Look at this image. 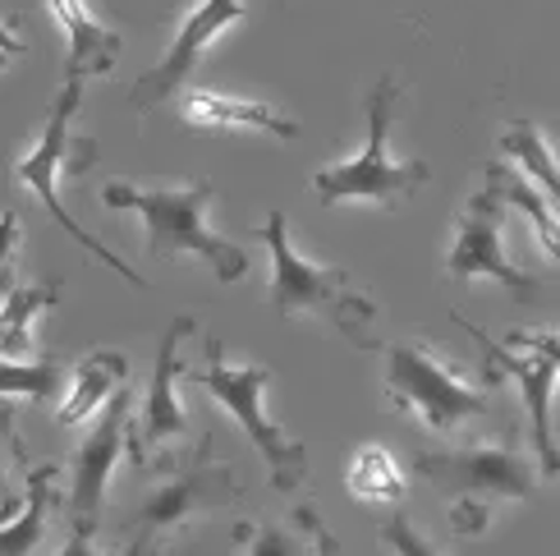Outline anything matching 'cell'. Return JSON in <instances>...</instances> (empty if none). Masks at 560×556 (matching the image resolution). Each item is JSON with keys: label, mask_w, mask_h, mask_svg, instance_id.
I'll return each instance as SVG.
<instances>
[{"label": "cell", "mask_w": 560, "mask_h": 556, "mask_svg": "<svg viewBox=\"0 0 560 556\" xmlns=\"http://www.w3.org/2000/svg\"><path fill=\"white\" fill-rule=\"evenodd\" d=\"M505 212L510 207L492 194L478 189L455 221V240L446 253V276L451 281H497L515 299L538 294V271L520 267L505 248Z\"/></svg>", "instance_id": "8fae6325"}, {"label": "cell", "mask_w": 560, "mask_h": 556, "mask_svg": "<svg viewBox=\"0 0 560 556\" xmlns=\"http://www.w3.org/2000/svg\"><path fill=\"white\" fill-rule=\"evenodd\" d=\"M79 102H83V83H79V79H65L60 92H56V102H51V111H46L42 134L33 138L28 152H19V157L10 161V171H14V179L23 184V189L37 194V202L46 207V217H51L74 244H83L102 267L120 271L129 286H148L143 271H138L133 263H125L115 248H106V240L92 235V230H88L83 221H74V212L65 207L60 184H65L69 175H83L92 161H97V143H92L88 134H83V138L74 134V111H79Z\"/></svg>", "instance_id": "277c9868"}, {"label": "cell", "mask_w": 560, "mask_h": 556, "mask_svg": "<svg viewBox=\"0 0 560 556\" xmlns=\"http://www.w3.org/2000/svg\"><path fill=\"white\" fill-rule=\"evenodd\" d=\"M501 161H510L520 175H528L547 198L560 202V161L538 120H510L501 129Z\"/></svg>", "instance_id": "44dd1931"}, {"label": "cell", "mask_w": 560, "mask_h": 556, "mask_svg": "<svg viewBox=\"0 0 560 556\" xmlns=\"http://www.w3.org/2000/svg\"><path fill=\"white\" fill-rule=\"evenodd\" d=\"M271 253V309L280 317H299V313H313L322 317L336 336H345L354 350H377L382 336H377V304L363 294V286L349 276L345 267H326L313 263L308 253H299V244L290 240V221L285 212H267L262 225H253Z\"/></svg>", "instance_id": "7a4b0ae2"}, {"label": "cell", "mask_w": 560, "mask_h": 556, "mask_svg": "<svg viewBox=\"0 0 560 556\" xmlns=\"http://www.w3.org/2000/svg\"><path fill=\"white\" fill-rule=\"evenodd\" d=\"M235 538L248 543V556H313L308 543H299L290 529H280V524H235Z\"/></svg>", "instance_id": "603a6c76"}, {"label": "cell", "mask_w": 560, "mask_h": 556, "mask_svg": "<svg viewBox=\"0 0 560 556\" xmlns=\"http://www.w3.org/2000/svg\"><path fill=\"white\" fill-rule=\"evenodd\" d=\"M60 556H106V552L97 547V538H92V534H69V543L60 547Z\"/></svg>", "instance_id": "f1b7e54d"}, {"label": "cell", "mask_w": 560, "mask_h": 556, "mask_svg": "<svg viewBox=\"0 0 560 556\" xmlns=\"http://www.w3.org/2000/svg\"><path fill=\"white\" fill-rule=\"evenodd\" d=\"M294 520H299V529H303V534L313 538V543H308V552H313V556H340V543H336V534H331V529H326V520L313 511V506H299V511H294Z\"/></svg>", "instance_id": "484cf974"}, {"label": "cell", "mask_w": 560, "mask_h": 556, "mask_svg": "<svg viewBox=\"0 0 560 556\" xmlns=\"http://www.w3.org/2000/svg\"><path fill=\"white\" fill-rule=\"evenodd\" d=\"M244 10H248L244 0H198V5L184 10L179 28H175V37H171L166 51H161V60L138 74V83H133V92H129L133 111L148 115V111H156V106H166L171 97H179V92L189 88L194 69H198V65L207 60V51H212V46L244 19Z\"/></svg>", "instance_id": "4fadbf2b"}, {"label": "cell", "mask_w": 560, "mask_h": 556, "mask_svg": "<svg viewBox=\"0 0 560 556\" xmlns=\"http://www.w3.org/2000/svg\"><path fill=\"white\" fill-rule=\"evenodd\" d=\"M413 474H423L451 497V529L455 534H482L492 524L497 506L533 501L538 493V465L520 447V437L505 442H474L455 451H418Z\"/></svg>", "instance_id": "5b68a950"}, {"label": "cell", "mask_w": 560, "mask_h": 556, "mask_svg": "<svg viewBox=\"0 0 560 556\" xmlns=\"http://www.w3.org/2000/svg\"><path fill=\"white\" fill-rule=\"evenodd\" d=\"M179 378L189 386H202L207 396H212L230 414V419L248 432V442L258 447L276 493H299L303 483H308V451H303L299 437H290L280 424H271V414H267L271 368L235 359L212 336V340H207V363L202 368H184Z\"/></svg>", "instance_id": "8992f818"}, {"label": "cell", "mask_w": 560, "mask_h": 556, "mask_svg": "<svg viewBox=\"0 0 560 556\" xmlns=\"http://www.w3.org/2000/svg\"><path fill=\"white\" fill-rule=\"evenodd\" d=\"M194 332H198V317L179 313V317H171V327L161 332V340H156V363H152L148 396H143V405L133 409L129 437H125L133 470H152V465L161 470V465H171L175 455H184L194 447V419L175 396V382L184 373L179 345L189 340Z\"/></svg>", "instance_id": "30bf717a"}, {"label": "cell", "mask_w": 560, "mask_h": 556, "mask_svg": "<svg viewBox=\"0 0 560 556\" xmlns=\"http://www.w3.org/2000/svg\"><path fill=\"white\" fill-rule=\"evenodd\" d=\"M217 184L212 179H194V184H129V179H110L102 198L115 212H133L143 221L148 253L152 258H202L212 267L217 281H244L248 276V253L225 240L221 230L207 217L212 207Z\"/></svg>", "instance_id": "6da1fadb"}, {"label": "cell", "mask_w": 560, "mask_h": 556, "mask_svg": "<svg viewBox=\"0 0 560 556\" xmlns=\"http://www.w3.org/2000/svg\"><path fill=\"white\" fill-rule=\"evenodd\" d=\"M400 83L395 74H382L368 92V138L354 157H340L331 166H322L313 175V194L326 207H340V202H400L409 194H418L428 184L432 166L428 161H405L395 157L390 148V129H395V115H400Z\"/></svg>", "instance_id": "52a82bcc"}, {"label": "cell", "mask_w": 560, "mask_h": 556, "mask_svg": "<svg viewBox=\"0 0 560 556\" xmlns=\"http://www.w3.org/2000/svg\"><path fill=\"white\" fill-rule=\"evenodd\" d=\"M487 184L482 189H492L505 207H515V212H524L533 240H538V248L547 253L551 263H560V212H556V198H547L538 184H533L528 175H520L510 161H487Z\"/></svg>", "instance_id": "e0dca14e"}, {"label": "cell", "mask_w": 560, "mask_h": 556, "mask_svg": "<svg viewBox=\"0 0 560 556\" xmlns=\"http://www.w3.org/2000/svg\"><path fill=\"white\" fill-rule=\"evenodd\" d=\"M179 115L198 129H248V134H271V138H294L299 120L290 111L262 97H230L217 88H184L179 92Z\"/></svg>", "instance_id": "5bb4252c"}, {"label": "cell", "mask_w": 560, "mask_h": 556, "mask_svg": "<svg viewBox=\"0 0 560 556\" xmlns=\"http://www.w3.org/2000/svg\"><path fill=\"white\" fill-rule=\"evenodd\" d=\"M5 451H10V455L23 451L19 432H14V405H0V520L10 516V497H5Z\"/></svg>", "instance_id": "4316f807"}, {"label": "cell", "mask_w": 560, "mask_h": 556, "mask_svg": "<svg viewBox=\"0 0 560 556\" xmlns=\"http://www.w3.org/2000/svg\"><path fill=\"white\" fill-rule=\"evenodd\" d=\"M60 304V281H33L0 290V359L33 355V322Z\"/></svg>", "instance_id": "d6986e66"}, {"label": "cell", "mask_w": 560, "mask_h": 556, "mask_svg": "<svg viewBox=\"0 0 560 556\" xmlns=\"http://www.w3.org/2000/svg\"><path fill=\"white\" fill-rule=\"evenodd\" d=\"M345 483H349V497H354V501H363V506H386V511H400V501H405V493H409L400 460H395L386 447H377V442H363V447L354 451Z\"/></svg>", "instance_id": "ffe728a7"}, {"label": "cell", "mask_w": 560, "mask_h": 556, "mask_svg": "<svg viewBox=\"0 0 560 556\" xmlns=\"http://www.w3.org/2000/svg\"><path fill=\"white\" fill-rule=\"evenodd\" d=\"M386 396L428 432H455L492 409V396L423 340H400L386 350Z\"/></svg>", "instance_id": "9c48e42d"}, {"label": "cell", "mask_w": 560, "mask_h": 556, "mask_svg": "<svg viewBox=\"0 0 560 556\" xmlns=\"http://www.w3.org/2000/svg\"><path fill=\"white\" fill-rule=\"evenodd\" d=\"M455 322H464V332L478 340L482 350V373L487 386L492 382H515L524 414H528V437H533V465L538 478H556L560 474V451H556V373H560V336L551 327H533V332H510L505 340L487 336L478 322H469L464 313H455Z\"/></svg>", "instance_id": "ba28073f"}, {"label": "cell", "mask_w": 560, "mask_h": 556, "mask_svg": "<svg viewBox=\"0 0 560 556\" xmlns=\"http://www.w3.org/2000/svg\"><path fill=\"white\" fill-rule=\"evenodd\" d=\"M56 14V23L65 28V79H102L115 69V60H120L125 51V37L110 28V23H102L97 14H92L88 0H46Z\"/></svg>", "instance_id": "9a60e30c"}, {"label": "cell", "mask_w": 560, "mask_h": 556, "mask_svg": "<svg viewBox=\"0 0 560 556\" xmlns=\"http://www.w3.org/2000/svg\"><path fill=\"white\" fill-rule=\"evenodd\" d=\"M23 33H19V19H0V69H5L14 56H23Z\"/></svg>", "instance_id": "83f0119b"}, {"label": "cell", "mask_w": 560, "mask_h": 556, "mask_svg": "<svg viewBox=\"0 0 560 556\" xmlns=\"http://www.w3.org/2000/svg\"><path fill=\"white\" fill-rule=\"evenodd\" d=\"M120 386H129V355H120V350L83 355L79 363H69L65 391L56 401V424L60 428H83Z\"/></svg>", "instance_id": "2e32d148"}, {"label": "cell", "mask_w": 560, "mask_h": 556, "mask_svg": "<svg viewBox=\"0 0 560 556\" xmlns=\"http://www.w3.org/2000/svg\"><path fill=\"white\" fill-rule=\"evenodd\" d=\"M23 470H28V488H23V501L19 511L0 520V556H33L46 538V516H51V506L60 501L56 497V483H60V465H28L23 460Z\"/></svg>", "instance_id": "ac0fdd59"}, {"label": "cell", "mask_w": 560, "mask_h": 556, "mask_svg": "<svg viewBox=\"0 0 560 556\" xmlns=\"http://www.w3.org/2000/svg\"><path fill=\"white\" fill-rule=\"evenodd\" d=\"M69 378V363L56 355H28V359H0V405L33 401L56 405Z\"/></svg>", "instance_id": "7402d4cb"}, {"label": "cell", "mask_w": 560, "mask_h": 556, "mask_svg": "<svg viewBox=\"0 0 560 556\" xmlns=\"http://www.w3.org/2000/svg\"><path fill=\"white\" fill-rule=\"evenodd\" d=\"M19 244H23V221H19V212H0V290L14 286Z\"/></svg>", "instance_id": "d4e9b609"}, {"label": "cell", "mask_w": 560, "mask_h": 556, "mask_svg": "<svg viewBox=\"0 0 560 556\" xmlns=\"http://www.w3.org/2000/svg\"><path fill=\"white\" fill-rule=\"evenodd\" d=\"M129 419H133V391L120 386L88 419L83 442L74 447V455H69V497L60 506L69 511L74 534H97L110 474H115V465H120V451H125V437H129Z\"/></svg>", "instance_id": "7c38bea8"}, {"label": "cell", "mask_w": 560, "mask_h": 556, "mask_svg": "<svg viewBox=\"0 0 560 556\" xmlns=\"http://www.w3.org/2000/svg\"><path fill=\"white\" fill-rule=\"evenodd\" d=\"M156 474V488L138 501V511L125 524L129 543L120 556H171V547L198 520L217 516L221 506L240 497L235 465L212 455V432H202L189 451L175 455L171 465H161Z\"/></svg>", "instance_id": "3957f363"}, {"label": "cell", "mask_w": 560, "mask_h": 556, "mask_svg": "<svg viewBox=\"0 0 560 556\" xmlns=\"http://www.w3.org/2000/svg\"><path fill=\"white\" fill-rule=\"evenodd\" d=\"M382 543H390L395 556H446L405 511H390V516L382 520Z\"/></svg>", "instance_id": "cb8c5ba5"}]
</instances>
